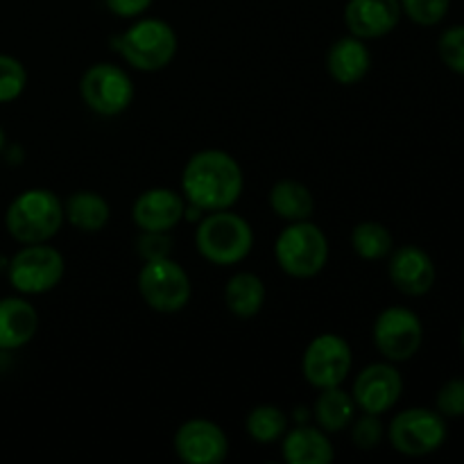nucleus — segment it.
Returning a JSON list of instances; mask_svg holds the SVG:
<instances>
[{"label":"nucleus","instance_id":"10","mask_svg":"<svg viewBox=\"0 0 464 464\" xmlns=\"http://www.w3.org/2000/svg\"><path fill=\"white\" fill-rule=\"evenodd\" d=\"M353 353L347 340L338 334H320L308 343L302 356V374L315 390L338 388L349 379Z\"/></svg>","mask_w":464,"mask_h":464},{"label":"nucleus","instance_id":"26","mask_svg":"<svg viewBox=\"0 0 464 464\" xmlns=\"http://www.w3.org/2000/svg\"><path fill=\"white\" fill-rule=\"evenodd\" d=\"M349 438L352 444L361 451H374L381 442L385 440V426L381 421V415H372V412H362L353 417L349 424Z\"/></svg>","mask_w":464,"mask_h":464},{"label":"nucleus","instance_id":"2","mask_svg":"<svg viewBox=\"0 0 464 464\" xmlns=\"http://www.w3.org/2000/svg\"><path fill=\"white\" fill-rule=\"evenodd\" d=\"M63 222V202L48 188L23 190L5 213L7 234L21 245L50 243L62 231Z\"/></svg>","mask_w":464,"mask_h":464},{"label":"nucleus","instance_id":"4","mask_svg":"<svg viewBox=\"0 0 464 464\" xmlns=\"http://www.w3.org/2000/svg\"><path fill=\"white\" fill-rule=\"evenodd\" d=\"M179 50L175 27L163 18H140L118 36V53L127 66L140 72H159L172 63Z\"/></svg>","mask_w":464,"mask_h":464},{"label":"nucleus","instance_id":"34","mask_svg":"<svg viewBox=\"0 0 464 464\" xmlns=\"http://www.w3.org/2000/svg\"><path fill=\"white\" fill-rule=\"evenodd\" d=\"M460 343H462V349H464V324H462V334H460Z\"/></svg>","mask_w":464,"mask_h":464},{"label":"nucleus","instance_id":"8","mask_svg":"<svg viewBox=\"0 0 464 464\" xmlns=\"http://www.w3.org/2000/svg\"><path fill=\"white\" fill-rule=\"evenodd\" d=\"M447 420L430 408H408L394 415L385 429L390 447L408 458H424L447 442Z\"/></svg>","mask_w":464,"mask_h":464},{"label":"nucleus","instance_id":"31","mask_svg":"<svg viewBox=\"0 0 464 464\" xmlns=\"http://www.w3.org/2000/svg\"><path fill=\"white\" fill-rule=\"evenodd\" d=\"M136 252L143 258V263L168 258L172 252L170 231H140L139 240H136Z\"/></svg>","mask_w":464,"mask_h":464},{"label":"nucleus","instance_id":"9","mask_svg":"<svg viewBox=\"0 0 464 464\" xmlns=\"http://www.w3.org/2000/svg\"><path fill=\"white\" fill-rule=\"evenodd\" d=\"M66 275V261L50 243L23 245L9 261V284L21 295H45L57 288Z\"/></svg>","mask_w":464,"mask_h":464},{"label":"nucleus","instance_id":"6","mask_svg":"<svg viewBox=\"0 0 464 464\" xmlns=\"http://www.w3.org/2000/svg\"><path fill=\"white\" fill-rule=\"evenodd\" d=\"M139 295L152 311L170 315L188 306L193 297V284L188 272L175 258H159V261H145L136 276Z\"/></svg>","mask_w":464,"mask_h":464},{"label":"nucleus","instance_id":"29","mask_svg":"<svg viewBox=\"0 0 464 464\" xmlns=\"http://www.w3.org/2000/svg\"><path fill=\"white\" fill-rule=\"evenodd\" d=\"M438 53L449 71L464 77V25H453L440 34Z\"/></svg>","mask_w":464,"mask_h":464},{"label":"nucleus","instance_id":"15","mask_svg":"<svg viewBox=\"0 0 464 464\" xmlns=\"http://www.w3.org/2000/svg\"><path fill=\"white\" fill-rule=\"evenodd\" d=\"M401 16L399 0H347L344 5V25L349 34L362 41L392 34Z\"/></svg>","mask_w":464,"mask_h":464},{"label":"nucleus","instance_id":"5","mask_svg":"<svg viewBox=\"0 0 464 464\" xmlns=\"http://www.w3.org/2000/svg\"><path fill=\"white\" fill-rule=\"evenodd\" d=\"M329 238L311 220L288 222L275 240V261L293 279H313L329 263Z\"/></svg>","mask_w":464,"mask_h":464},{"label":"nucleus","instance_id":"13","mask_svg":"<svg viewBox=\"0 0 464 464\" xmlns=\"http://www.w3.org/2000/svg\"><path fill=\"white\" fill-rule=\"evenodd\" d=\"M403 392V379L394 362H372L358 372L353 381L352 397L358 411L372 415H385L399 403Z\"/></svg>","mask_w":464,"mask_h":464},{"label":"nucleus","instance_id":"18","mask_svg":"<svg viewBox=\"0 0 464 464\" xmlns=\"http://www.w3.org/2000/svg\"><path fill=\"white\" fill-rule=\"evenodd\" d=\"M281 456L288 464H331L335 449L320 426L297 424L281 438Z\"/></svg>","mask_w":464,"mask_h":464},{"label":"nucleus","instance_id":"11","mask_svg":"<svg viewBox=\"0 0 464 464\" xmlns=\"http://www.w3.org/2000/svg\"><path fill=\"white\" fill-rule=\"evenodd\" d=\"M374 347L390 362H406L417 356L424 343L420 315L406 306H390L379 313L372 329Z\"/></svg>","mask_w":464,"mask_h":464},{"label":"nucleus","instance_id":"21","mask_svg":"<svg viewBox=\"0 0 464 464\" xmlns=\"http://www.w3.org/2000/svg\"><path fill=\"white\" fill-rule=\"evenodd\" d=\"M267 299L266 284L254 272H236L225 285V306L238 320H254Z\"/></svg>","mask_w":464,"mask_h":464},{"label":"nucleus","instance_id":"19","mask_svg":"<svg viewBox=\"0 0 464 464\" xmlns=\"http://www.w3.org/2000/svg\"><path fill=\"white\" fill-rule=\"evenodd\" d=\"M39 329V313L25 297L0 299V352H16L32 343Z\"/></svg>","mask_w":464,"mask_h":464},{"label":"nucleus","instance_id":"24","mask_svg":"<svg viewBox=\"0 0 464 464\" xmlns=\"http://www.w3.org/2000/svg\"><path fill=\"white\" fill-rule=\"evenodd\" d=\"M288 429V415L275 403H261V406L252 408L249 415L245 417V430L256 444L281 442Z\"/></svg>","mask_w":464,"mask_h":464},{"label":"nucleus","instance_id":"32","mask_svg":"<svg viewBox=\"0 0 464 464\" xmlns=\"http://www.w3.org/2000/svg\"><path fill=\"white\" fill-rule=\"evenodd\" d=\"M154 0H104L109 12L118 18H139L152 7Z\"/></svg>","mask_w":464,"mask_h":464},{"label":"nucleus","instance_id":"12","mask_svg":"<svg viewBox=\"0 0 464 464\" xmlns=\"http://www.w3.org/2000/svg\"><path fill=\"white\" fill-rule=\"evenodd\" d=\"M172 447L186 464H222L229 456V438L222 426L204 417L184 421L177 429Z\"/></svg>","mask_w":464,"mask_h":464},{"label":"nucleus","instance_id":"7","mask_svg":"<svg viewBox=\"0 0 464 464\" xmlns=\"http://www.w3.org/2000/svg\"><path fill=\"white\" fill-rule=\"evenodd\" d=\"M134 82L118 63L98 62L80 77V98L95 116L116 118L134 102Z\"/></svg>","mask_w":464,"mask_h":464},{"label":"nucleus","instance_id":"22","mask_svg":"<svg viewBox=\"0 0 464 464\" xmlns=\"http://www.w3.org/2000/svg\"><path fill=\"white\" fill-rule=\"evenodd\" d=\"M356 415V401H353L352 392H344L343 385L320 390L315 403H313V420H315V426H320L329 435L347 430Z\"/></svg>","mask_w":464,"mask_h":464},{"label":"nucleus","instance_id":"28","mask_svg":"<svg viewBox=\"0 0 464 464\" xmlns=\"http://www.w3.org/2000/svg\"><path fill=\"white\" fill-rule=\"evenodd\" d=\"M401 12L421 27H433L447 18L451 0H399Z\"/></svg>","mask_w":464,"mask_h":464},{"label":"nucleus","instance_id":"3","mask_svg":"<svg viewBox=\"0 0 464 464\" xmlns=\"http://www.w3.org/2000/svg\"><path fill=\"white\" fill-rule=\"evenodd\" d=\"M195 247L199 256L218 267L243 263L254 249V229L231 208L207 213L195 229Z\"/></svg>","mask_w":464,"mask_h":464},{"label":"nucleus","instance_id":"16","mask_svg":"<svg viewBox=\"0 0 464 464\" xmlns=\"http://www.w3.org/2000/svg\"><path fill=\"white\" fill-rule=\"evenodd\" d=\"M184 216V195L166 186L143 190L131 207V220L140 231H172Z\"/></svg>","mask_w":464,"mask_h":464},{"label":"nucleus","instance_id":"1","mask_svg":"<svg viewBox=\"0 0 464 464\" xmlns=\"http://www.w3.org/2000/svg\"><path fill=\"white\" fill-rule=\"evenodd\" d=\"M245 188V175L236 157L225 150H199L181 170L186 204L204 213L234 208Z\"/></svg>","mask_w":464,"mask_h":464},{"label":"nucleus","instance_id":"23","mask_svg":"<svg viewBox=\"0 0 464 464\" xmlns=\"http://www.w3.org/2000/svg\"><path fill=\"white\" fill-rule=\"evenodd\" d=\"M270 208L284 222L311 220L315 211V198L302 181L279 179L270 190Z\"/></svg>","mask_w":464,"mask_h":464},{"label":"nucleus","instance_id":"33","mask_svg":"<svg viewBox=\"0 0 464 464\" xmlns=\"http://www.w3.org/2000/svg\"><path fill=\"white\" fill-rule=\"evenodd\" d=\"M5 143H7V136H5L3 127H0V154H3V150H5Z\"/></svg>","mask_w":464,"mask_h":464},{"label":"nucleus","instance_id":"20","mask_svg":"<svg viewBox=\"0 0 464 464\" xmlns=\"http://www.w3.org/2000/svg\"><path fill=\"white\" fill-rule=\"evenodd\" d=\"M63 218L82 234H98L111 220V207L95 190H75L63 202Z\"/></svg>","mask_w":464,"mask_h":464},{"label":"nucleus","instance_id":"14","mask_svg":"<svg viewBox=\"0 0 464 464\" xmlns=\"http://www.w3.org/2000/svg\"><path fill=\"white\" fill-rule=\"evenodd\" d=\"M388 276L394 288L406 297H424L435 285V263L417 245H403L392 249L388 263Z\"/></svg>","mask_w":464,"mask_h":464},{"label":"nucleus","instance_id":"25","mask_svg":"<svg viewBox=\"0 0 464 464\" xmlns=\"http://www.w3.org/2000/svg\"><path fill=\"white\" fill-rule=\"evenodd\" d=\"M352 249L362 261H381L394 249V238L385 225L376 220L358 222L352 229Z\"/></svg>","mask_w":464,"mask_h":464},{"label":"nucleus","instance_id":"27","mask_svg":"<svg viewBox=\"0 0 464 464\" xmlns=\"http://www.w3.org/2000/svg\"><path fill=\"white\" fill-rule=\"evenodd\" d=\"M27 86V71L12 54H0V104L14 102Z\"/></svg>","mask_w":464,"mask_h":464},{"label":"nucleus","instance_id":"30","mask_svg":"<svg viewBox=\"0 0 464 464\" xmlns=\"http://www.w3.org/2000/svg\"><path fill=\"white\" fill-rule=\"evenodd\" d=\"M435 411L444 417V420H458L464 417V379H451L438 390L435 397Z\"/></svg>","mask_w":464,"mask_h":464},{"label":"nucleus","instance_id":"17","mask_svg":"<svg viewBox=\"0 0 464 464\" xmlns=\"http://www.w3.org/2000/svg\"><path fill=\"white\" fill-rule=\"evenodd\" d=\"M372 68V53L367 41L349 34L334 41L326 53V71L331 80L343 86H353L367 77Z\"/></svg>","mask_w":464,"mask_h":464}]
</instances>
